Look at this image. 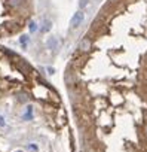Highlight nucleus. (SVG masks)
Listing matches in <instances>:
<instances>
[{"mask_svg":"<svg viewBox=\"0 0 147 152\" xmlns=\"http://www.w3.org/2000/svg\"><path fill=\"white\" fill-rule=\"evenodd\" d=\"M62 81L79 152H147V0H106Z\"/></svg>","mask_w":147,"mask_h":152,"instance_id":"f257e3e1","label":"nucleus"},{"mask_svg":"<svg viewBox=\"0 0 147 152\" xmlns=\"http://www.w3.org/2000/svg\"><path fill=\"white\" fill-rule=\"evenodd\" d=\"M83 18H85V15H83V12H82V11H79V12H76L75 15H73V18H71V21H70V26H71V27H79V26L82 24V21H83Z\"/></svg>","mask_w":147,"mask_h":152,"instance_id":"20e7f679","label":"nucleus"},{"mask_svg":"<svg viewBox=\"0 0 147 152\" xmlns=\"http://www.w3.org/2000/svg\"><path fill=\"white\" fill-rule=\"evenodd\" d=\"M34 14V0H0V40L20 34Z\"/></svg>","mask_w":147,"mask_h":152,"instance_id":"7ed1b4c3","label":"nucleus"},{"mask_svg":"<svg viewBox=\"0 0 147 152\" xmlns=\"http://www.w3.org/2000/svg\"><path fill=\"white\" fill-rule=\"evenodd\" d=\"M0 152H79L62 94L21 54L0 45Z\"/></svg>","mask_w":147,"mask_h":152,"instance_id":"f03ea898","label":"nucleus"}]
</instances>
